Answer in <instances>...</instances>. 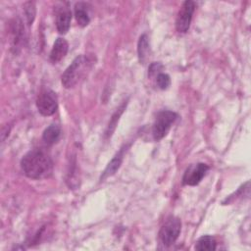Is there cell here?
<instances>
[{"mask_svg":"<svg viewBox=\"0 0 251 251\" xmlns=\"http://www.w3.org/2000/svg\"><path fill=\"white\" fill-rule=\"evenodd\" d=\"M69 44L64 38H57L50 52V61L54 64L60 62L68 53Z\"/></svg>","mask_w":251,"mask_h":251,"instance_id":"cell-8","label":"cell"},{"mask_svg":"<svg viewBox=\"0 0 251 251\" xmlns=\"http://www.w3.org/2000/svg\"><path fill=\"white\" fill-rule=\"evenodd\" d=\"M89 63V59L86 56H77L62 75L61 81L63 86L65 88L74 87L84 75Z\"/></svg>","mask_w":251,"mask_h":251,"instance_id":"cell-2","label":"cell"},{"mask_svg":"<svg viewBox=\"0 0 251 251\" xmlns=\"http://www.w3.org/2000/svg\"><path fill=\"white\" fill-rule=\"evenodd\" d=\"M123 109H124V106H122V107L120 108L119 113H118V112H116V113H115V115L113 116V118H112V120H111V122H110V124H109L108 130H107V132H106L108 135H109V134H111V132L114 130V127H115L116 124H117V121L119 120V117L121 116V114H122V112H123Z\"/></svg>","mask_w":251,"mask_h":251,"instance_id":"cell-17","label":"cell"},{"mask_svg":"<svg viewBox=\"0 0 251 251\" xmlns=\"http://www.w3.org/2000/svg\"><path fill=\"white\" fill-rule=\"evenodd\" d=\"M194 9L195 3L193 1L187 0L183 2L176 20V28L178 32L184 33L188 30L191 24Z\"/></svg>","mask_w":251,"mask_h":251,"instance_id":"cell-6","label":"cell"},{"mask_svg":"<svg viewBox=\"0 0 251 251\" xmlns=\"http://www.w3.org/2000/svg\"><path fill=\"white\" fill-rule=\"evenodd\" d=\"M209 170L208 165L203 163H198L196 165H191L188 167L183 175L182 183L184 185L194 186L197 185L202 178L205 176L207 171Z\"/></svg>","mask_w":251,"mask_h":251,"instance_id":"cell-7","label":"cell"},{"mask_svg":"<svg viewBox=\"0 0 251 251\" xmlns=\"http://www.w3.org/2000/svg\"><path fill=\"white\" fill-rule=\"evenodd\" d=\"M61 135V128L56 125H51L45 128L42 134V139L45 143L52 145L56 143Z\"/></svg>","mask_w":251,"mask_h":251,"instance_id":"cell-12","label":"cell"},{"mask_svg":"<svg viewBox=\"0 0 251 251\" xmlns=\"http://www.w3.org/2000/svg\"><path fill=\"white\" fill-rule=\"evenodd\" d=\"M36 107L42 116L53 115L58 108L56 93L50 89H43L36 98Z\"/></svg>","mask_w":251,"mask_h":251,"instance_id":"cell-5","label":"cell"},{"mask_svg":"<svg viewBox=\"0 0 251 251\" xmlns=\"http://www.w3.org/2000/svg\"><path fill=\"white\" fill-rule=\"evenodd\" d=\"M71 20H72V12L68 8H63L57 13L56 26L60 33L64 34L69 30Z\"/></svg>","mask_w":251,"mask_h":251,"instance_id":"cell-9","label":"cell"},{"mask_svg":"<svg viewBox=\"0 0 251 251\" xmlns=\"http://www.w3.org/2000/svg\"><path fill=\"white\" fill-rule=\"evenodd\" d=\"M25 14L26 17V21L28 25H31L34 21L35 18V13H36V9H35V4L34 2H26L25 4Z\"/></svg>","mask_w":251,"mask_h":251,"instance_id":"cell-15","label":"cell"},{"mask_svg":"<svg viewBox=\"0 0 251 251\" xmlns=\"http://www.w3.org/2000/svg\"><path fill=\"white\" fill-rule=\"evenodd\" d=\"M162 65L160 63H153L150 65L149 67V76L152 75H157L158 74H160V70L162 69Z\"/></svg>","mask_w":251,"mask_h":251,"instance_id":"cell-18","label":"cell"},{"mask_svg":"<svg viewBox=\"0 0 251 251\" xmlns=\"http://www.w3.org/2000/svg\"><path fill=\"white\" fill-rule=\"evenodd\" d=\"M180 229H181L180 220L174 216L169 217L160 228V231H159L160 241L165 246L173 245L177 239L180 233Z\"/></svg>","mask_w":251,"mask_h":251,"instance_id":"cell-4","label":"cell"},{"mask_svg":"<svg viewBox=\"0 0 251 251\" xmlns=\"http://www.w3.org/2000/svg\"><path fill=\"white\" fill-rule=\"evenodd\" d=\"M156 83L160 89H167L171 84V78L169 75L160 73L156 75Z\"/></svg>","mask_w":251,"mask_h":251,"instance_id":"cell-16","label":"cell"},{"mask_svg":"<svg viewBox=\"0 0 251 251\" xmlns=\"http://www.w3.org/2000/svg\"><path fill=\"white\" fill-rule=\"evenodd\" d=\"M124 153H125V149L122 148V149L118 152V154L111 160V162L108 164L107 168L105 169V171L103 172V174H102V176H101V178H100L101 180H102V179H105V178L108 177V176H111L112 175H114V174L117 172V170L120 168V166H121V164H122V162H123Z\"/></svg>","mask_w":251,"mask_h":251,"instance_id":"cell-10","label":"cell"},{"mask_svg":"<svg viewBox=\"0 0 251 251\" xmlns=\"http://www.w3.org/2000/svg\"><path fill=\"white\" fill-rule=\"evenodd\" d=\"M75 20L77 22V24L80 26H86L89 22H90V18L86 9V4L84 3H76L75 6Z\"/></svg>","mask_w":251,"mask_h":251,"instance_id":"cell-11","label":"cell"},{"mask_svg":"<svg viewBox=\"0 0 251 251\" xmlns=\"http://www.w3.org/2000/svg\"><path fill=\"white\" fill-rule=\"evenodd\" d=\"M176 118L177 115L173 111L166 110L159 112L152 126V134L154 139L158 141L165 137Z\"/></svg>","mask_w":251,"mask_h":251,"instance_id":"cell-3","label":"cell"},{"mask_svg":"<svg viewBox=\"0 0 251 251\" xmlns=\"http://www.w3.org/2000/svg\"><path fill=\"white\" fill-rule=\"evenodd\" d=\"M148 51H149L148 36L146 34H142V35H140L138 43H137V53H138V59H139L140 63H142V64L145 63Z\"/></svg>","mask_w":251,"mask_h":251,"instance_id":"cell-14","label":"cell"},{"mask_svg":"<svg viewBox=\"0 0 251 251\" xmlns=\"http://www.w3.org/2000/svg\"><path fill=\"white\" fill-rule=\"evenodd\" d=\"M21 167L27 177L38 179L51 175L53 162L47 152L36 148L28 151L23 157Z\"/></svg>","mask_w":251,"mask_h":251,"instance_id":"cell-1","label":"cell"},{"mask_svg":"<svg viewBox=\"0 0 251 251\" xmlns=\"http://www.w3.org/2000/svg\"><path fill=\"white\" fill-rule=\"evenodd\" d=\"M216 239L211 236V235H203L201 236L196 244H195V249L199 251H212L216 249Z\"/></svg>","mask_w":251,"mask_h":251,"instance_id":"cell-13","label":"cell"}]
</instances>
